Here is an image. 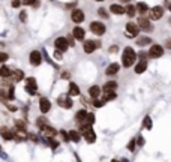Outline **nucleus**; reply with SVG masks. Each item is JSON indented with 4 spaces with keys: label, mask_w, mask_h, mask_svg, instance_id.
<instances>
[{
    "label": "nucleus",
    "mask_w": 171,
    "mask_h": 162,
    "mask_svg": "<svg viewBox=\"0 0 171 162\" xmlns=\"http://www.w3.org/2000/svg\"><path fill=\"white\" fill-rule=\"evenodd\" d=\"M78 128H80V134H81V137H84V140L89 143V144H92V143L96 141V134H95L92 125L84 123V125H80Z\"/></svg>",
    "instance_id": "f257e3e1"
},
{
    "label": "nucleus",
    "mask_w": 171,
    "mask_h": 162,
    "mask_svg": "<svg viewBox=\"0 0 171 162\" xmlns=\"http://www.w3.org/2000/svg\"><path fill=\"white\" fill-rule=\"evenodd\" d=\"M135 59H137L135 51L131 47H126L125 51H123V54H122V63H123V66L125 68H131L135 63Z\"/></svg>",
    "instance_id": "f03ea898"
},
{
    "label": "nucleus",
    "mask_w": 171,
    "mask_h": 162,
    "mask_svg": "<svg viewBox=\"0 0 171 162\" xmlns=\"http://www.w3.org/2000/svg\"><path fill=\"white\" fill-rule=\"evenodd\" d=\"M57 105L62 107V108H65V110H69V108H72L74 101H72V98L69 95H63V96L57 98Z\"/></svg>",
    "instance_id": "7ed1b4c3"
},
{
    "label": "nucleus",
    "mask_w": 171,
    "mask_h": 162,
    "mask_svg": "<svg viewBox=\"0 0 171 162\" xmlns=\"http://www.w3.org/2000/svg\"><path fill=\"white\" fill-rule=\"evenodd\" d=\"M90 30H92L95 35L102 36V35L105 33V26H104L102 23H99V21H93V23H90Z\"/></svg>",
    "instance_id": "20e7f679"
},
{
    "label": "nucleus",
    "mask_w": 171,
    "mask_h": 162,
    "mask_svg": "<svg viewBox=\"0 0 171 162\" xmlns=\"http://www.w3.org/2000/svg\"><path fill=\"white\" fill-rule=\"evenodd\" d=\"M26 92L32 96L38 92V83H36L35 78H27L26 80Z\"/></svg>",
    "instance_id": "39448f33"
},
{
    "label": "nucleus",
    "mask_w": 171,
    "mask_h": 162,
    "mask_svg": "<svg viewBox=\"0 0 171 162\" xmlns=\"http://www.w3.org/2000/svg\"><path fill=\"white\" fill-rule=\"evenodd\" d=\"M138 27H140L141 30H144V32H152V30H153L152 23H150L149 18H146V17H140V18H138Z\"/></svg>",
    "instance_id": "423d86ee"
},
{
    "label": "nucleus",
    "mask_w": 171,
    "mask_h": 162,
    "mask_svg": "<svg viewBox=\"0 0 171 162\" xmlns=\"http://www.w3.org/2000/svg\"><path fill=\"white\" fill-rule=\"evenodd\" d=\"M101 47V42L99 40H92V39H89V40H86L84 42V51L87 53V54H92L96 48H99Z\"/></svg>",
    "instance_id": "0eeeda50"
},
{
    "label": "nucleus",
    "mask_w": 171,
    "mask_h": 162,
    "mask_svg": "<svg viewBox=\"0 0 171 162\" xmlns=\"http://www.w3.org/2000/svg\"><path fill=\"white\" fill-rule=\"evenodd\" d=\"M162 54H164V48H162L161 45H158V44L152 45V48H150V51H149V57L158 59V57H161Z\"/></svg>",
    "instance_id": "6e6552de"
},
{
    "label": "nucleus",
    "mask_w": 171,
    "mask_h": 162,
    "mask_svg": "<svg viewBox=\"0 0 171 162\" xmlns=\"http://www.w3.org/2000/svg\"><path fill=\"white\" fill-rule=\"evenodd\" d=\"M39 110H41V113H42L44 116L51 110V101L48 98H41L39 99Z\"/></svg>",
    "instance_id": "1a4fd4ad"
},
{
    "label": "nucleus",
    "mask_w": 171,
    "mask_h": 162,
    "mask_svg": "<svg viewBox=\"0 0 171 162\" xmlns=\"http://www.w3.org/2000/svg\"><path fill=\"white\" fill-rule=\"evenodd\" d=\"M0 135H2L3 140H6V141L14 140V131H12L11 128H8V126H2V128H0Z\"/></svg>",
    "instance_id": "9d476101"
},
{
    "label": "nucleus",
    "mask_w": 171,
    "mask_h": 162,
    "mask_svg": "<svg viewBox=\"0 0 171 162\" xmlns=\"http://www.w3.org/2000/svg\"><path fill=\"white\" fill-rule=\"evenodd\" d=\"M87 116H89V111H86V110H78V111H77V114H75V122L78 123V126L87 123Z\"/></svg>",
    "instance_id": "9b49d317"
},
{
    "label": "nucleus",
    "mask_w": 171,
    "mask_h": 162,
    "mask_svg": "<svg viewBox=\"0 0 171 162\" xmlns=\"http://www.w3.org/2000/svg\"><path fill=\"white\" fill-rule=\"evenodd\" d=\"M162 15H164V8H162V6H155V8H152V11H150V18H152V20H161Z\"/></svg>",
    "instance_id": "f8f14e48"
},
{
    "label": "nucleus",
    "mask_w": 171,
    "mask_h": 162,
    "mask_svg": "<svg viewBox=\"0 0 171 162\" xmlns=\"http://www.w3.org/2000/svg\"><path fill=\"white\" fill-rule=\"evenodd\" d=\"M29 60H30V63H32L33 66H39V65H41V62H42V56H41V53H39V51H32V53H30Z\"/></svg>",
    "instance_id": "ddd939ff"
},
{
    "label": "nucleus",
    "mask_w": 171,
    "mask_h": 162,
    "mask_svg": "<svg viewBox=\"0 0 171 162\" xmlns=\"http://www.w3.org/2000/svg\"><path fill=\"white\" fill-rule=\"evenodd\" d=\"M54 45H56V50H59V51H66L68 47H69L66 38H57L56 42H54Z\"/></svg>",
    "instance_id": "4468645a"
},
{
    "label": "nucleus",
    "mask_w": 171,
    "mask_h": 162,
    "mask_svg": "<svg viewBox=\"0 0 171 162\" xmlns=\"http://www.w3.org/2000/svg\"><path fill=\"white\" fill-rule=\"evenodd\" d=\"M42 134H44V137H45V140H51V138H56L59 132H57V129H54L53 126H47L42 131Z\"/></svg>",
    "instance_id": "2eb2a0df"
},
{
    "label": "nucleus",
    "mask_w": 171,
    "mask_h": 162,
    "mask_svg": "<svg viewBox=\"0 0 171 162\" xmlns=\"http://www.w3.org/2000/svg\"><path fill=\"white\" fill-rule=\"evenodd\" d=\"M138 32H140L138 24H135V23H128L126 24V35L128 36H137Z\"/></svg>",
    "instance_id": "dca6fc26"
},
{
    "label": "nucleus",
    "mask_w": 171,
    "mask_h": 162,
    "mask_svg": "<svg viewBox=\"0 0 171 162\" xmlns=\"http://www.w3.org/2000/svg\"><path fill=\"white\" fill-rule=\"evenodd\" d=\"M71 18H72V21L74 23H83L84 21V12L81 11V9H75L74 12H72V15H71Z\"/></svg>",
    "instance_id": "f3484780"
},
{
    "label": "nucleus",
    "mask_w": 171,
    "mask_h": 162,
    "mask_svg": "<svg viewBox=\"0 0 171 162\" xmlns=\"http://www.w3.org/2000/svg\"><path fill=\"white\" fill-rule=\"evenodd\" d=\"M116 89H117V83H116V81H107V83L102 86V92H104V93L116 92Z\"/></svg>",
    "instance_id": "a211bd4d"
},
{
    "label": "nucleus",
    "mask_w": 171,
    "mask_h": 162,
    "mask_svg": "<svg viewBox=\"0 0 171 162\" xmlns=\"http://www.w3.org/2000/svg\"><path fill=\"white\" fill-rule=\"evenodd\" d=\"M101 92H102V89H101L99 86H96V84L89 89V95H90L92 99H98V98L101 96Z\"/></svg>",
    "instance_id": "6ab92c4d"
},
{
    "label": "nucleus",
    "mask_w": 171,
    "mask_h": 162,
    "mask_svg": "<svg viewBox=\"0 0 171 162\" xmlns=\"http://www.w3.org/2000/svg\"><path fill=\"white\" fill-rule=\"evenodd\" d=\"M119 69H120L119 63H111V65L105 69V74H107L108 77H113V75H116V74L119 72Z\"/></svg>",
    "instance_id": "aec40b11"
},
{
    "label": "nucleus",
    "mask_w": 171,
    "mask_h": 162,
    "mask_svg": "<svg viewBox=\"0 0 171 162\" xmlns=\"http://www.w3.org/2000/svg\"><path fill=\"white\" fill-rule=\"evenodd\" d=\"M0 77H2L3 80H11V78H12V71H11L6 65H3V66L0 68Z\"/></svg>",
    "instance_id": "412c9836"
},
{
    "label": "nucleus",
    "mask_w": 171,
    "mask_h": 162,
    "mask_svg": "<svg viewBox=\"0 0 171 162\" xmlns=\"http://www.w3.org/2000/svg\"><path fill=\"white\" fill-rule=\"evenodd\" d=\"M72 36H74L75 39H78V40H83L84 39V36H86L84 29H83V27H75L74 32H72Z\"/></svg>",
    "instance_id": "4be33fe9"
},
{
    "label": "nucleus",
    "mask_w": 171,
    "mask_h": 162,
    "mask_svg": "<svg viewBox=\"0 0 171 162\" xmlns=\"http://www.w3.org/2000/svg\"><path fill=\"white\" fill-rule=\"evenodd\" d=\"M11 80H14V83H20V81L24 80V72L21 71V69H15V71H12V78Z\"/></svg>",
    "instance_id": "5701e85b"
},
{
    "label": "nucleus",
    "mask_w": 171,
    "mask_h": 162,
    "mask_svg": "<svg viewBox=\"0 0 171 162\" xmlns=\"http://www.w3.org/2000/svg\"><path fill=\"white\" fill-rule=\"evenodd\" d=\"M68 95L72 98V96H80V87L75 84V83H69V92Z\"/></svg>",
    "instance_id": "b1692460"
},
{
    "label": "nucleus",
    "mask_w": 171,
    "mask_h": 162,
    "mask_svg": "<svg viewBox=\"0 0 171 162\" xmlns=\"http://www.w3.org/2000/svg\"><path fill=\"white\" fill-rule=\"evenodd\" d=\"M147 69V60H140L135 66V74H143Z\"/></svg>",
    "instance_id": "393cba45"
},
{
    "label": "nucleus",
    "mask_w": 171,
    "mask_h": 162,
    "mask_svg": "<svg viewBox=\"0 0 171 162\" xmlns=\"http://www.w3.org/2000/svg\"><path fill=\"white\" fill-rule=\"evenodd\" d=\"M36 126H38L41 131H44L47 126H50V123H48V120H47V117H45V116H41V117H38V119H36Z\"/></svg>",
    "instance_id": "a878e982"
},
{
    "label": "nucleus",
    "mask_w": 171,
    "mask_h": 162,
    "mask_svg": "<svg viewBox=\"0 0 171 162\" xmlns=\"http://www.w3.org/2000/svg\"><path fill=\"white\" fill-rule=\"evenodd\" d=\"M110 11H111L113 14H116V15L125 14V8H123L122 5H111V6H110Z\"/></svg>",
    "instance_id": "bb28decb"
},
{
    "label": "nucleus",
    "mask_w": 171,
    "mask_h": 162,
    "mask_svg": "<svg viewBox=\"0 0 171 162\" xmlns=\"http://www.w3.org/2000/svg\"><path fill=\"white\" fill-rule=\"evenodd\" d=\"M69 138H71V141H74V143H80V140H81V134H80V131H69Z\"/></svg>",
    "instance_id": "cd10ccee"
},
{
    "label": "nucleus",
    "mask_w": 171,
    "mask_h": 162,
    "mask_svg": "<svg viewBox=\"0 0 171 162\" xmlns=\"http://www.w3.org/2000/svg\"><path fill=\"white\" fill-rule=\"evenodd\" d=\"M8 101H9V96H8V89H0V102L8 104Z\"/></svg>",
    "instance_id": "c85d7f7f"
},
{
    "label": "nucleus",
    "mask_w": 171,
    "mask_h": 162,
    "mask_svg": "<svg viewBox=\"0 0 171 162\" xmlns=\"http://www.w3.org/2000/svg\"><path fill=\"white\" fill-rule=\"evenodd\" d=\"M135 8H137V11H138L140 14H146V12H147V9H149V6H147L144 2H140Z\"/></svg>",
    "instance_id": "c756f323"
},
{
    "label": "nucleus",
    "mask_w": 171,
    "mask_h": 162,
    "mask_svg": "<svg viewBox=\"0 0 171 162\" xmlns=\"http://www.w3.org/2000/svg\"><path fill=\"white\" fill-rule=\"evenodd\" d=\"M116 98H117V93H116V92H108V93H105V95H104V98H102V99L107 102V101H114Z\"/></svg>",
    "instance_id": "7c9ffc66"
},
{
    "label": "nucleus",
    "mask_w": 171,
    "mask_h": 162,
    "mask_svg": "<svg viewBox=\"0 0 171 162\" xmlns=\"http://www.w3.org/2000/svg\"><path fill=\"white\" fill-rule=\"evenodd\" d=\"M135 11H137V8H135L134 5H128V6L125 8V12L128 14V17H134V15H135Z\"/></svg>",
    "instance_id": "2f4dec72"
},
{
    "label": "nucleus",
    "mask_w": 171,
    "mask_h": 162,
    "mask_svg": "<svg viewBox=\"0 0 171 162\" xmlns=\"http://www.w3.org/2000/svg\"><path fill=\"white\" fill-rule=\"evenodd\" d=\"M47 144L53 149V150H56L57 147H59V141L56 140V138H51V140H47Z\"/></svg>",
    "instance_id": "473e14b6"
},
{
    "label": "nucleus",
    "mask_w": 171,
    "mask_h": 162,
    "mask_svg": "<svg viewBox=\"0 0 171 162\" xmlns=\"http://www.w3.org/2000/svg\"><path fill=\"white\" fill-rule=\"evenodd\" d=\"M143 128H146V129H152V119H150L149 116L144 117V120H143Z\"/></svg>",
    "instance_id": "72a5a7b5"
},
{
    "label": "nucleus",
    "mask_w": 171,
    "mask_h": 162,
    "mask_svg": "<svg viewBox=\"0 0 171 162\" xmlns=\"http://www.w3.org/2000/svg\"><path fill=\"white\" fill-rule=\"evenodd\" d=\"M150 42H152V39L147 38V36H143V38H140V39L137 40V44L141 45V47H143V45H147V44H150Z\"/></svg>",
    "instance_id": "f704fd0d"
},
{
    "label": "nucleus",
    "mask_w": 171,
    "mask_h": 162,
    "mask_svg": "<svg viewBox=\"0 0 171 162\" xmlns=\"http://www.w3.org/2000/svg\"><path fill=\"white\" fill-rule=\"evenodd\" d=\"M15 126L18 131H26V122L24 120H15Z\"/></svg>",
    "instance_id": "c9c22d12"
},
{
    "label": "nucleus",
    "mask_w": 171,
    "mask_h": 162,
    "mask_svg": "<svg viewBox=\"0 0 171 162\" xmlns=\"http://www.w3.org/2000/svg\"><path fill=\"white\" fill-rule=\"evenodd\" d=\"M93 107L95 108H101V107H104V104H105V101L104 99H93Z\"/></svg>",
    "instance_id": "e433bc0d"
},
{
    "label": "nucleus",
    "mask_w": 171,
    "mask_h": 162,
    "mask_svg": "<svg viewBox=\"0 0 171 162\" xmlns=\"http://www.w3.org/2000/svg\"><path fill=\"white\" fill-rule=\"evenodd\" d=\"M59 134H60V137H62V140H63L65 143H69V141H71V138H69V132H66V131H60Z\"/></svg>",
    "instance_id": "4c0bfd02"
},
{
    "label": "nucleus",
    "mask_w": 171,
    "mask_h": 162,
    "mask_svg": "<svg viewBox=\"0 0 171 162\" xmlns=\"http://www.w3.org/2000/svg\"><path fill=\"white\" fill-rule=\"evenodd\" d=\"M135 144H137V138H132V140L128 143V150L134 152V150H135Z\"/></svg>",
    "instance_id": "58836bf2"
},
{
    "label": "nucleus",
    "mask_w": 171,
    "mask_h": 162,
    "mask_svg": "<svg viewBox=\"0 0 171 162\" xmlns=\"http://www.w3.org/2000/svg\"><path fill=\"white\" fill-rule=\"evenodd\" d=\"M87 123L92 125V126L95 125V114H93V113H89V116H87Z\"/></svg>",
    "instance_id": "ea45409f"
},
{
    "label": "nucleus",
    "mask_w": 171,
    "mask_h": 162,
    "mask_svg": "<svg viewBox=\"0 0 171 162\" xmlns=\"http://www.w3.org/2000/svg\"><path fill=\"white\" fill-rule=\"evenodd\" d=\"M8 59H9V54H6V53H0V63L6 62Z\"/></svg>",
    "instance_id": "a19ab883"
},
{
    "label": "nucleus",
    "mask_w": 171,
    "mask_h": 162,
    "mask_svg": "<svg viewBox=\"0 0 171 162\" xmlns=\"http://www.w3.org/2000/svg\"><path fill=\"white\" fill-rule=\"evenodd\" d=\"M98 14H99L101 17H104V18H108V14H107V11H105L104 8H101V9L98 11Z\"/></svg>",
    "instance_id": "79ce46f5"
},
{
    "label": "nucleus",
    "mask_w": 171,
    "mask_h": 162,
    "mask_svg": "<svg viewBox=\"0 0 171 162\" xmlns=\"http://www.w3.org/2000/svg\"><path fill=\"white\" fill-rule=\"evenodd\" d=\"M20 20H21L23 23H24V21L27 20V12H26V11H23V12H20Z\"/></svg>",
    "instance_id": "37998d69"
},
{
    "label": "nucleus",
    "mask_w": 171,
    "mask_h": 162,
    "mask_svg": "<svg viewBox=\"0 0 171 162\" xmlns=\"http://www.w3.org/2000/svg\"><path fill=\"white\" fill-rule=\"evenodd\" d=\"M54 59H57V60H60V59H62V51H59V50H56V51H54Z\"/></svg>",
    "instance_id": "c03bdc74"
},
{
    "label": "nucleus",
    "mask_w": 171,
    "mask_h": 162,
    "mask_svg": "<svg viewBox=\"0 0 171 162\" xmlns=\"http://www.w3.org/2000/svg\"><path fill=\"white\" fill-rule=\"evenodd\" d=\"M36 3V0H23V5H29V6H33Z\"/></svg>",
    "instance_id": "a18cd8bd"
},
{
    "label": "nucleus",
    "mask_w": 171,
    "mask_h": 162,
    "mask_svg": "<svg viewBox=\"0 0 171 162\" xmlns=\"http://www.w3.org/2000/svg\"><path fill=\"white\" fill-rule=\"evenodd\" d=\"M147 56H149V53H146V51H141V53H140V59H141V60H146Z\"/></svg>",
    "instance_id": "49530a36"
},
{
    "label": "nucleus",
    "mask_w": 171,
    "mask_h": 162,
    "mask_svg": "<svg viewBox=\"0 0 171 162\" xmlns=\"http://www.w3.org/2000/svg\"><path fill=\"white\" fill-rule=\"evenodd\" d=\"M21 3H23L21 0H12V8H18Z\"/></svg>",
    "instance_id": "de8ad7c7"
},
{
    "label": "nucleus",
    "mask_w": 171,
    "mask_h": 162,
    "mask_svg": "<svg viewBox=\"0 0 171 162\" xmlns=\"http://www.w3.org/2000/svg\"><path fill=\"white\" fill-rule=\"evenodd\" d=\"M143 144H144V140L141 135H138V146H143Z\"/></svg>",
    "instance_id": "09e8293b"
},
{
    "label": "nucleus",
    "mask_w": 171,
    "mask_h": 162,
    "mask_svg": "<svg viewBox=\"0 0 171 162\" xmlns=\"http://www.w3.org/2000/svg\"><path fill=\"white\" fill-rule=\"evenodd\" d=\"M8 105V108L11 110V111H17V107H14V105H11V104H6Z\"/></svg>",
    "instance_id": "8fccbe9b"
},
{
    "label": "nucleus",
    "mask_w": 171,
    "mask_h": 162,
    "mask_svg": "<svg viewBox=\"0 0 171 162\" xmlns=\"http://www.w3.org/2000/svg\"><path fill=\"white\" fill-rule=\"evenodd\" d=\"M62 78H65V80H68V78H69V74H68V72H63V75H62Z\"/></svg>",
    "instance_id": "3c124183"
},
{
    "label": "nucleus",
    "mask_w": 171,
    "mask_h": 162,
    "mask_svg": "<svg viewBox=\"0 0 171 162\" xmlns=\"http://www.w3.org/2000/svg\"><path fill=\"white\" fill-rule=\"evenodd\" d=\"M167 48H171V39H167V44H165Z\"/></svg>",
    "instance_id": "603ef678"
},
{
    "label": "nucleus",
    "mask_w": 171,
    "mask_h": 162,
    "mask_svg": "<svg viewBox=\"0 0 171 162\" xmlns=\"http://www.w3.org/2000/svg\"><path fill=\"white\" fill-rule=\"evenodd\" d=\"M116 51H117V47H111L110 48V53H116Z\"/></svg>",
    "instance_id": "864d4df0"
},
{
    "label": "nucleus",
    "mask_w": 171,
    "mask_h": 162,
    "mask_svg": "<svg viewBox=\"0 0 171 162\" xmlns=\"http://www.w3.org/2000/svg\"><path fill=\"white\" fill-rule=\"evenodd\" d=\"M120 2H123V3H128V2H131V0H120Z\"/></svg>",
    "instance_id": "5fc2aeb1"
},
{
    "label": "nucleus",
    "mask_w": 171,
    "mask_h": 162,
    "mask_svg": "<svg viewBox=\"0 0 171 162\" xmlns=\"http://www.w3.org/2000/svg\"><path fill=\"white\" fill-rule=\"evenodd\" d=\"M120 162H129V161H128V159H122Z\"/></svg>",
    "instance_id": "6e6d98bb"
},
{
    "label": "nucleus",
    "mask_w": 171,
    "mask_h": 162,
    "mask_svg": "<svg viewBox=\"0 0 171 162\" xmlns=\"http://www.w3.org/2000/svg\"><path fill=\"white\" fill-rule=\"evenodd\" d=\"M111 162H120V161H117V159H113V161H111Z\"/></svg>",
    "instance_id": "4d7b16f0"
},
{
    "label": "nucleus",
    "mask_w": 171,
    "mask_h": 162,
    "mask_svg": "<svg viewBox=\"0 0 171 162\" xmlns=\"http://www.w3.org/2000/svg\"><path fill=\"white\" fill-rule=\"evenodd\" d=\"M96 2H102V0H96Z\"/></svg>",
    "instance_id": "13d9d810"
},
{
    "label": "nucleus",
    "mask_w": 171,
    "mask_h": 162,
    "mask_svg": "<svg viewBox=\"0 0 171 162\" xmlns=\"http://www.w3.org/2000/svg\"><path fill=\"white\" fill-rule=\"evenodd\" d=\"M170 11H171V5H170Z\"/></svg>",
    "instance_id": "bf43d9fd"
},
{
    "label": "nucleus",
    "mask_w": 171,
    "mask_h": 162,
    "mask_svg": "<svg viewBox=\"0 0 171 162\" xmlns=\"http://www.w3.org/2000/svg\"><path fill=\"white\" fill-rule=\"evenodd\" d=\"M0 149H2V147H0Z\"/></svg>",
    "instance_id": "052dcab7"
}]
</instances>
